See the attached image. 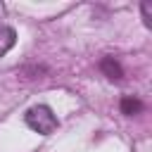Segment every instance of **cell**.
I'll use <instances>...</instances> for the list:
<instances>
[{"mask_svg":"<svg viewBox=\"0 0 152 152\" xmlns=\"http://www.w3.org/2000/svg\"><path fill=\"white\" fill-rule=\"evenodd\" d=\"M24 121H26V126H28L31 131L43 133V135H48V133H52V131L57 128V116L52 114V109H50L48 104H36V107H31V109L24 114Z\"/></svg>","mask_w":152,"mask_h":152,"instance_id":"6da1fadb","label":"cell"},{"mask_svg":"<svg viewBox=\"0 0 152 152\" xmlns=\"http://www.w3.org/2000/svg\"><path fill=\"white\" fill-rule=\"evenodd\" d=\"M14 43H17V33H14V28L0 24V57L7 55V52L14 48Z\"/></svg>","mask_w":152,"mask_h":152,"instance_id":"7a4b0ae2","label":"cell"},{"mask_svg":"<svg viewBox=\"0 0 152 152\" xmlns=\"http://www.w3.org/2000/svg\"><path fill=\"white\" fill-rule=\"evenodd\" d=\"M100 69H102L109 78H121V76H124V71H121V66H119V62H116L114 57H104L102 64H100Z\"/></svg>","mask_w":152,"mask_h":152,"instance_id":"3957f363","label":"cell"},{"mask_svg":"<svg viewBox=\"0 0 152 152\" xmlns=\"http://www.w3.org/2000/svg\"><path fill=\"white\" fill-rule=\"evenodd\" d=\"M121 112L124 114H138V112H142V102L140 100H135V97H131V95H126L124 100H121Z\"/></svg>","mask_w":152,"mask_h":152,"instance_id":"277c9868","label":"cell"}]
</instances>
